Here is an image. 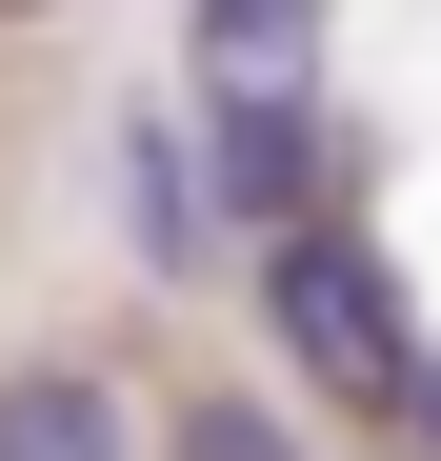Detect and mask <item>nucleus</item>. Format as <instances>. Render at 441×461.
<instances>
[{
  "mask_svg": "<svg viewBox=\"0 0 441 461\" xmlns=\"http://www.w3.org/2000/svg\"><path fill=\"white\" fill-rule=\"evenodd\" d=\"M0 21H60V0H0Z\"/></svg>",
  "mask_w": 441,
  "mask_h": 461,
  "instance_id": "nucleus-7",
  "label": "nucleus"
},
{
  "mask_svg": "<svg viewBox=\"0 0 441 461\" xmlns=\"http://www.w3.org/2000/svg\"><path fill=\"white\" fill-rule=\"evenodd\" d=\"M161 461H302V421H281L261 381H181V402H161Z\"/></svg>",
  "mask_w": 441,
  "mask_h": 461,
  "instance_id": "nucleus-6",
  "label": "nucleus"
},
{
  "mask_svg": "<svg viewBox=\"0 0 441 461\" xmlns=\"http://www.w3.org/2000/svg\"><path fill=\"white\" fill-rule=\"evenodd\" d=\"M201 161H220L241 261L302 241V221H341V121H321V101H201Z\"/></svg>",
  "mask_w": 441,
  "mask_h": 461,
  "instance_id": "nucleus-2",
  "label": "nucleus"
},
{
  "mask_svg": "<svg viewBox=\"0 0 441 461\" xmlns=\"http://www.w3.org/2000/svg\"><path fill=\"white\" fill-rule=\"evenodd\" d=\"M321 41H341V0H181L201 101H321Z\"/></svg>",
  "mask_w": 441,
  "mask_h": 461,
  "instance_id": "nucleus-4",
  "label": "nucleus"
},
{
  "mask_svg": "<svg viewBox=\"0 0 441 461\" xmlns=\"http://www.w3.org/2000/svg\"><path fill=\"white\" fill-rule=\"evenodd\" d=\"M101 181H121V241H140V281H220V241H241V221H220V161H201V121H161V101H140Z\"/></svg>",
  "mask_w": 441,
  "mask_h": 461,
  "instance_id": "nucleus-3",
  "label": "nucleus"
},
{
  "mask_svg": "<svg viewBox=\"0 0 441 461\" xmlns=\"http://www.w3.org/2000/svg\"><path fill=\"white\" fill-rule=\"evenodd\" d=\"M0 461H140V402L101 361H0Z\"/></svg>",
  "mask_w": 441,
  "mask_h": 461,
  "instance_id": "nucleus-5",
  "label": "nucleus"
},
{
  "mask_svg": "<svg viewBox=\"0 0 441 461\" xmlns=\"http://www.w3.org/2000/svg\"><path fill=\"white\" fill-rule=\"evenodd\" d=\"M261 341H281V381L302 402H341V421H441V361H421V321H401V281H382V241L361 221H302V241H261Z\"/></svg>",
  "mask_w": 441,
  "mask_h": 461,
  "instance_id": "nucleus-1",
  "label": "nucleus"
}]
</instances>
